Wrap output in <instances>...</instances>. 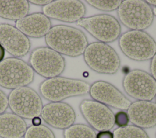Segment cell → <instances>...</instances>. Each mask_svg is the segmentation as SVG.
<instances>
[{"instance_id":"1f68e13d","label":"cell","mask_w":156,"mask_h":138,"mask_svg":"<svg viewBox=\"0 0 156 138\" xmlns=\"http://www.w3.org/2000/svg\"><path fill=\"white\" fill-rule=\"evenodd\" d=\"M153 12H154V16H156V7H154V8L153 9Z\"/></svg>"},{"instance_id":"836d02e7","label":"cell","mask_w":156,"mask_h":138,"mask_svg":"<svg viewBox=\"0 0 156 138\" xmlns=\"http://www.w3.org/2000/svg\"><path fill=\"white\" fill-rule=\"evenodd\" d=\"M155 136H156V134H155Z\"/></svg>"},{"instance_id":"4316f807","label":"cell","mask_w":156,"mask_h":138,"mask_svg":"<svg viewBox=\"0 0 156 138\" xmlns=\"http://www.w3.org/2000/svg\"><path fill=\"white\" fill-rule=\"evenodd\" d=\"M96 138H114L113 132L110 131H99L96 134Z\"/></svg>"},{"instance_id":"9a60e30c","label":"cell","mask_w":156,"mask_h":138,"mask_svg":"<svg viewBox=\"0 0 156 138\" xmlns=\"http://www.w3.org/2000/svg\"><path fill=\"white\" fill-rule=\"evenodd\" d=\"M0 44L15 57H24L30 49V42L27 36L16 27L9 24H0Z\"/></svg>"},{"instance_id":"7c38bea8","label":"cell","mask_w":156,"mask_h":138,"mask_svg":"<svg viewBox=\"0 0 156 138\" xmlns=\"http://www.w3.org/2000/svg\"><path fill=\"white\" fill-rule=\"evenodd\" d=\"M42 11L49 19L73 23L84 18L86 8L79 0H54L43 6Z\"/></svg>"},{"instance_id":"44dd1931","label":"cell","mask_w":156,"mask_h":138,"mask_svg":"<svg viewBox=\"0 0 156 138\" xmlns=\"http://www.w3.org/2000/svg\"><path fill=\"white\" fill-rule=\"evenodd\" d=\"M114 138H149L146 131L133 125L118 127L113 131Z\"/></svg>"},{"instance_id":"30bf717a","label":"cell","mask_w":156,"mask_h":138,"mask_svg":"<svg viewBox=\"0 0 156 138\" xmlns=\"http://www.w3.org/2000/svg\"><path fill=\"white\" fill-rule=\"evenodd\" d=\"M122 83L125 92L136 100L152 101L156 97V80L145 71H130Z\"/></svg>"},{"instance_id":"4fadbf2b","label":"cell","mask_w":156,"mask_h":138,"mask_svg":"<svg viewBox=\"0 0 156 138\" xmlns=\"http://www.w3.org/2000/svg\"><path fill=\"white\" fill-rule=\"evenodd\" d=\"M93 100L108 107L127 111L132 102L113 85L99 80L90 85L88 93Z\"/></svg>"},{"instance_id":"5bb4252c","label":"cell","mask_w":156,"mask_h":138,"mask_svg":"<svg viewBox=\"0 0 156 138\" xmlns=\"http://www.w3.org/2000/svg\"><path fill=\"white\" fill-rule=\"evenodd\" d=\"M40 116L51 127L63 130L73 125L76 119V114L73 107L63 102H50L45 105Z\"/></svg>"},{"instance_id":"f546056e","label":"cell","mask_w":156,"mask_h":138,"mask_svg":"<svg viewBox=\"0 0 156 138\" xmlns=\"http://www.w3.org/2000/svg\"><path fill=\"white\" fill-rule=\"evenodd\" d=\"M5 56V50L0 44V62L3 60Z\"/></svg>"},{"instance_id":"8992f818","label":"cell","mask_w":156,"mask_h":138,"mask_svg":"<svg viewBox=\"0 0 156 138\" xmlns=\"http://www.w3.org/2000/svg\"><path fill=\"white\" fill-rule=\"evenodd\" d=\"M34 79V71L28 63L16 57L0 62V86L9 89L26 86Z\"/></svg>"},{"instance_id":"ac0fdd59","label":"cell","mask_w":156,"mask_h":138,"mask_svg":"<svg viewBox=\"0 0 156 138\" xmlns=\"http://www.w3.org/2000/svg\"><path fill=\"white\" fill-rule=\"evenodd\" d=\"M27 128L25 120L13 112L0 114V137L22 138Z\"/></svg>"},{"instance_id":"8fae6325","label":"cell","mask_w":156,"mask_h":138,"mask_svg":"<svg viewBox=\"0 0 156 138\" xmlns=\"http://www.w3.org/2000/svg\"><path fill=\"white\" fill-rule=\"evenodd\" d=\"M80 113L89 126L99 131H110L115 126V114L107 106L93 99L83 100Z\"/></svg>"},{"instance_id":"2e32d148","label":"cell","mask_w":156,"mask_h":138,"mask_svg":"<svg viewBox=\"0 0 156 138\" xmlns=\"http://www.w3.org/2000/svg\"><path fill=\"white\" fill-rule=\"evenodd\" d=\"M130 122L143 129L156 126V102L136 100L127 110Z\"/></svg>"},{"instance_id":"6da1fadb","label":"cell","mask_w":156,"mask_h":138,"mask_svg":"<svg viewBox=\"0 0 156 138\" xmlns=\"http://www.w3.org/2000/svg\"><path fill=\"white\" fill-rule=\"evenodd\" d=\"M48 47L62 55L77 57L83 55L88 44L85 33L80 29L66 25L52 27L45 36Z\"/></svg>"},{"instance_id":"ba28073f","label":"cell","mask_w":156,"mask_h":138,"mask_svg":"<svg viewBox=\"0 0 156 138\" xmlns=\"http://www.w3.org/2000/svg\"><path fill=\"white\" fill-rule=\"evenodd\" d=\"M8 102L13 113L23 119L40 117L43 107L39 94L27 86L12 89L8 95Z\"/></svg>"},{"instance_id":"d6a6232c","label":"cell","mask_w":156,"mask_h":138,"mask_svg":"<svg viewBox=\"0 0 156 138\" xmlns=\"http://www.w3.org/2000/svg\"><path fill=\"white\" fill-rule=\"evenodd\" d=\"M155 100H156V97H155Z\"/></svg>"},{"instance_id":"cb8c5ba5","label":"cell","mask_w":156,"mask_h":138,"mask_svg":"<svg viewBox=\"0 0 156 138\" xmlns=\"http://www.w3.org/2000/svg\"><path fill=\"white\" fill-rule=\"evenodd\" d=\"M129 122V117L126 111L120 110L115 114V125L118 127L126 126Z\"/></svg>"},{"instance_id":"484cf974","label":"cell","mask_w":156,"mask_h":138,"mask_svg":"<svg viewBox=\"0 0 156 138\" xmlns=\"http://www.w3.org/2000/svg\"><path fill=\"white\" fill-rule=\"evenodd\" d=\"M149 70H150V74L156 80V53L151 59Z\"/></svg>"},{"instance_id":"3957f363","label":"cell","mask_w":156,"mask_h":138,"mask_svg":"<svg viewBox=\"0 0 156 138\" xmlns=\"http://www.w3.org/2000/svg\"><path fill=\"white\" fill-rule=\"evenodd\" d=\"M118 45L122 53L136 61H145L156 53V42L143 30H129L121 34Z\"/></svg>"},{"instance_id":"9c48e42d","label":"cell","mask_w":156,"mask_h":138,"mask_svg":"<svg viewBox=\"0 0 156 138\" xmlns=\"http://www.w3.org/2000/svg\"><path fill=\"white\" fill-rule=\"evenodd\" d=\"M29 64L34 71L46 79L59 76L66 66L63 57L48 47L33 50L29 57Z\"/></svg>"},{"instance_id":"f1b7e54d","label":"cell","mask_w":156,"mask_h":138,"mask_svg":"<svg viewBox=\"0 0 156 138\" xmlns=\"http://www.w3.org/2000/svg\"><path fill=\"white\" fill-rule=\"evenodd\" d=\"M32 123L33 125H40L41 123V118L40 117H36L32 119Z\"/></svg>"},{"instance_id":"e0dca14e","label":"cell","mask_w":156,"mask_h":138,"mask_svg":"<svg viewBox=\"0 0 156 138\" xmlns=\"http://www.w3.org/2000/svg\"><path fill=\"white\" fill-rule=\"evenodd\" d=\"M15 27L27 37L41 38L46 35L52 24L43 13H34L16 21Z\"/></svg>"},{"instance_id":"277c9868","label":"cell","mask_w":156,"mask_h":138,"mask_svg":"<svg viewBox=\"0 0 156 138\" xmlns=\"http://www.w3.org/2000/svg\"><path fill=\"white\" fill-rule=\"evenodd\" d=\"M83 56L87 65L99 74L113 75L120 68L121 61L118 54L106 43L96 41L88 44Z\"/></svg>"},{"instance_id":"5b68a950","label":"cell","mask_w":156,"mask_h":138,"mask_svg":"<svg viewBox=\"0 0 156 138\" xmlns=\"http://www.w3.org/2000/svg\"><path fill=\"white\" fill-rule=\"evenodd\" d=\"M116 10L120 22L129 30L144 31L154 19L153 9L143 0L122 1Z\"/></svg>"},{"instance_id":"ffe728a7","label":"cell","mask_w":156,"mask_h":138,"mask_svg":"<svg viewBox=\"0 0 156 138\" xmlns=\"http://www.w3.org/2000/svg\"><path fill=\"white\" fill-rule=\"evenodd\" d=\"M64 138H96V133L89 125L82 123L73 124L63 130Z\"/></svg>"},{"instance_id":"d4e9b609","label":"cell","mask_w":156,"mask_h":138,"mask_svg":"<svg viewBox=\"0 0 156 138\" xmlns=\"http://www.w3.org/2000/svg\"><path fill=\"white\" fill-rule=\"evenodd\" d=\"M8 107V97L0 89V114L5 112Z\"/></svg>"},{"instance_id":"603a6c76","label":"cell","mask_w":156,"mask_h":138,"mask_svg":"<svg viewBox=\"0 0 156 138\" xmlns=\"http://www.w3.org/2000/svg\"><path fill=\"white\" fill-rule=\"evenodd\" d=\"M86 2L91 7L104 12H111L118 9L120 5L121 0L101 1V0H87Z\"/></svg>"},{"instance_id":"7a4b0ae2","label":"cell","mask_w":156,"mask_h":138,"mask_svg":"<svg viewBox=\"0 0 156 138\" xmlns=\"http://www.w3.org/2000/svg\"><path fill=\"white\" fill-rule=\"evenodd\" d=\"M90 84L86 81L55 77L44 80L39 86L42 97L51 102H58L73 97L82 96L89 93Z\"/></svg>"},{"instance_id":"4dcf8cb0","label":"cell","mask_w":156,"mask_h":138,"mask_svg":"<svg viewBox=\"0 0 156 138\" xmlns=\"http://www.w3.org/2000/svg\"><path fill=\"white\" fill-rule=\"evenodd\" d=\"M146 1L149 5H152L154 7H156V0H147Z\"/></svg>"},{"instance_id":"83f0119b","label":"cell","mask_w":156,"mask_h":138,"mask_svg":"<svg viewBox=\"0 0 156 138\" xmlns=\"http://www.w3.org/2000/svg\"><path fill=\"white\" fill-rule=\"evenodd\" d=\"M52 0H30L29 1V2H30L33 4L38 5H43L45 6L47 4H49Z\"/></svg>"},{"instance_id":"d6986e66","label":"cell","mask_w":156,"mask_h":138,"mask_svg":"<svg viewBox=\"0 0 156 138\" xmlns=\"http://www.w3.org/2000/svg\"><path fill=\"white\" fill-rule=\"evenodd\" d=\"M30 5L26 0H0V17L16 20L22 19L27 15Z\"/></svg>"},{"instance_id":"52a82bcc","label":"cell","mask_w":156,"mask_h":138,"mask_svg":"<svg viewBox=\"0 0 156 138\" xmlns=\"http://www.w3.org/2000/svg\"><path fill=\"white\" fill-rule=\"evenodd\" d=\"M76 24L83 27L99 42L106 44L116 41L121 33L119 21L108 14H99L84 17Z\"/></svg>"},{"instance_id":"7402d4cb","label":"cell","mask_w":156,"mask_h":138,"mask_svg":"<svg viewBox=\"0 0 156 138\" xmlns=\"http://www.w3.org/2000/svg\"><path fill=\"white\" fill-rule=\"evenodd\" d=\"M24 138H55L53 131L44 125L27 127Z\"/></svg>"}]
</instances>
